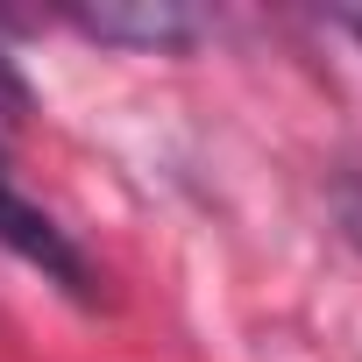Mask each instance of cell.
I'll return each instance as SVG.
<instances>
[{
  "mask_svg": "<svg viewBox=\"0 0 362 362\" xmlns=\"http://www.w3.org/2000/svg\"><path fill=\"white\" fill-rule=\"evenodd\" d=\"M71 29L121 50H192L206 36V15L185 0H107V8H71Z\"/></svg>",
  "mask_w": 362,
  "mask_h": 362,
  "instance_id": "cell-1",
  "label": "cell"
},
{
  "mask_svg": "<svg viewBox=\"0 0 362 362\" xmlns=\"http://www.w3.org/2000/svg\"><path fill=\"white\" fill-rule=\"evenodd\" d=\"M0 242H8L22 263H36L43 277H57L71 298H93V263L71 249V235H64L43 206H29V199L8 185V170H0Z\"/></svg>",
  "mask_w": 362,
  "mask_h": 362,
  "instance_id": "cell-2",
  "label": "cell"
},
{
  "mask_svg": "<svg viewBox=\"0 0 362 362\" xmlns=\"http://www.w3.org/2000/svg\"><path fill=\"white\" fill-rule=\"evenodd\" d=\"M334 221H341V235L362 249V170H341V177H334Z\"/></svg>",
  "mask_w": 362,
  "mask_h": 362,
  "instance_id": "cell-3",
  "label": "cell"
},
{
  "mask_svg": "<svg viewBox=\"0 0 362 362\" xmlns=\"http://www.w3.org/2000/svg\"><path fill=\"white\" fill-rule=\"evenodd\" d=\"M22 114H29V86H22V71L0 57V128H22Z\"/></svg>",
  "mask_w": 362,
  "mask_h": 362,
  "instance_id": "cell-4",
  "label": "cell"
},
{
  "mask_svg": "<svg viewBox=\"0 0 362 362\" xmlns=\"http://www.w3.org/2000/svg\"><path fill=\"white\" fill-rule=\"evenodd\" d=\"M334 22H341V29H348V36H355V43H362V8H341V15H334Z\"/></svg>",
  "mask_w": 362,
  "mask_h": 362,
  "instance_id": "cell-5",
  "label": "cell"
}]
</instances>
